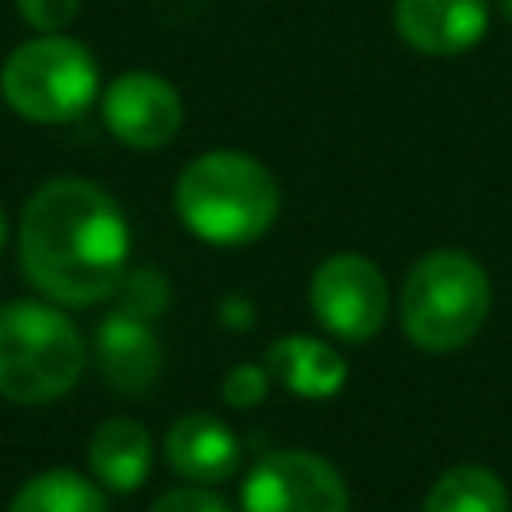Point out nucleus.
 Here are the masks:
<instances>
[{"instance_id":"f3484780","label":"nucleus","mask_w":512,"mask_h":512,"mask_svg":"<svg viewBox=\"0 0 512 512\" xmlns=\"http://www.w3.org/2000/svg\"><path fill=\"white\" fill-rule=\"evenodd\" d=\"M268 384H272V372L268 368H260V364H236V368L224 372L220 396L232 408H252V404H260L268 396Z\"/></svg>"},{"instance_id":"f257e3e1","label":"nucleus","mask_w":512,"mask_h":512,"mask_svg":"<svg viewBox=\"0 0 512 512\" xmlns=\"http://www.w3.org/2000/svg\"><path fill=\"white\" fill-rule=\"evenodd\" d=\"M20 268L48 300L68 308L100 304L128 272V220L92 180H44L20 212Z\"/></svg>"},{"instance_id":"dca6fc26","label":"nucleus","mask_w":512,"mask_h":512,"mask_svg":"<svg viewBox=\"0 0 512 512\" xmlns=\"http://www.w3.org/2000/svg\"><path fill=\"white\" fill-rule=\"evenodd\" d=\"M112 296H116V308L120 312H132L140 320H152V316H160L168 308L172 288H168V276L164 272H156V268H132V272L120 276V284H116Z\"/></svg>"},{"instance_id":"39448f33","label":"nucleus","mask_w":512,"mask_h":512,"mask_svg":"<svg viewBox=\"0 0 512 512\" xmlns=\"http://www.w3.org/2000/svg\"><path fill=\"white\" fill-rule=\"evenodd\" d=\"M100 92L96 56L60 32H40L36 40L8 52L0 68L4 104L32 124H68Z\"/></svg>"},{"instance_id":"0eeeda50","label":"nucleus","mask_w":512,"mask_h":512,"mask_svg":"<svg viewBox=\"0 0 512 512\" xmlns=\"http://www.w3.org/2000/svg\"><path fill=\"white\" fill-rule=\"evenodd\" d=\"M312 312L340 340H372L388 316L384 272L356 252H336L312 272Z\"/></svg>"},{"instance_id":"ddd939ff","label":"nucleus","mask_w":512,"mask_h":512,"mask_svg":"<svg viewBox=\"0 0 512 512\" xmlns=\"http://www.w3.org/2000/svg\"><path fill=\"white\" fill-rule=\"evenodd\" d=\"M88 468L112 492H136L152 472V436L128 416L104 420L88 440Z\"/></svg>"},{"instance_id":"a211bd4d","label":"nucleus","mask_w":512,"mask_h":512,"mask_svg":"<svg viewBox=\"0 0 512 512\" xmlns=\"http://www.w3.org/2000/svg\"><path fill=\"white\" fill-rule=\"evenodd\" d=\"M20 16L28 28L36 32H64L76 12H80V0H16Z\"/></svg>"},{"instance_id":"9b49d317","label":"nucleus","mask_w":512,"mask_h":512,"mask_svg":"<svg viewBox=\"0 0 512 512\" xmlns=\"http://www.w3.org/2000/svg\"><path fill=\"white\" fill-rule=\"evenodd\" d=\"M164 456H168L176 476H184L192 484H216V480H228L236 472L240 440L212 412H188L168 428Z\"/></svg>"},{"instance_id":"f8f14e48","label":"nucleus","mask_w":512,"mask_h":512,"mask_svg":"<svg viewBox=\"0 0 512 512\" xmlns=\"http://www.w3.org/2000/svg\"><path fill=\"white\" fill-rule=\"evenodd\" d=\"M264 368L272 372L276 384H284L288 392H296L304 400H328L348 380L344 356L336 348H328L324 340H312V336H280V340H272Z\"/></svg>"},{"instance_id":"f03ea898","label":"nucleus","mask_w":512,"mask_h":512,"mask_svg":"<svg viewBox=\"0 0 512 512\" xmlns=\"http://www.w3.org/2000/svg\"><path fill=\"white\" fill-rule=\"evenodd\" d=\"M180 224L208 244H248L280 212L276 176L248 152L212 148L184 164L172 192Z\"/></svg>"},{"instance_id":"9d476101","label":"nucleus","mask_w":512,"mask_h":512,"mask_svg":"<svg viewBox=\"0 0 512 512\" xmlns=\"http://www.w3.org/2000/svg\"><path fill=\"white\" fill-rule=\"evenodd\" d=\"M96 368L116 392H144L160 372V340L152 324L112 308L96 328Z\"/></svg>"},{"instance_id":"aec40b11","label":"nucleus","mask_w":512,"mask_h":512,"mask_svg":"<svg viewBox=\"0 0 512 512\" xmlns=\"http://www.w3.org/2000/svg\"><path fill=\"white\" fill-rule=\"evenodd\" d=\"M4 244H8V216H4V208H0V252H4Z\"/></svg>"},{"instance_id":"2eb2a0df","label":"nucleus","mask_w":512,"mask_h":512,"mask_svg":"<svg viewBox=\"0 0 512 512\" xmlns=\"http://www.w3.org/2000/svg\"><path fill=\"white\" fill-rule=\"evenodd\" d=\"M424 512H508V488L492 468L456 464L432 484Z\"/></svg>"},{"instance_id":"423d86ee","label":"nucleus","mask_w":512,"mask_h":512,"mask_svg":"<svg viewBox=\"0 0 512 512\" xmlns=\"http://www.w3.org/2000/svg\"><path fill=\"white\" fill-rule=\"evenodd\" d=\"M244 512H348L340 472L312 452H264L240 492Z\"/></svg>"},{"instance_id":"20e7f679","label":"nucleus","mask_w":512,"mask_h":512,"mask_svg":"<svg viewBox=\"0 0 512 512\" xmlns=\"http://www.w3.org/2000/svg\"><path fill=\"white\" fill-rule=\"evenodd\" d=\"M488 304V272L468 252L440 248L408 268L400 292V320L416 348L456 352L480 332Z\"/></svg>"},{"instance_id":"6ab92c4d","label":"nucleus","mask_w":512,"mask_h":512,"mask_svg":"<svg viewBox=\"0 0 512 512\" xmlns=\"http://www.w3.org/2000/svg\"><path fill=\"white\" fill-rule=\"evenodd\" d=\"M152 512H228V504L208 488H172L152 504Z\"/></svg>"},{"instance_id":"412c9836","label":"nucleus","mask_w":512,"mask_h":512,"mask_svg":"<svg viewBox=\"0 0 512 512\" xmlns=\"http://www.w3.org/2000/svg\"><path fill=\"white\" fill-rule=\"evenodd\" d=\"M496 4H500V12H504V16H508V24H512V0H496Z\"/></svg>"},{"instance_id":"6e6552de","label":"nucleus","mask_w":512,"mask_h":512,"mask_svg":"<svg viewBox=\"0 0 512 512\" xmlns=\"http://www.w3.org/2000/svg\"><path fill=\"white\" fill-rule=\"evenodd\" d=\"M100 116L104 128L128 144V148H164L180 124H184V104L180 92L156 76V72H120L104 96H100Z\"/></svg>"},{"instance_id":"4468645a","label":"nucleus","mask_w":512,"mask_h":512,"mask_svg":"<svg viewBox=\"0 0 512 512\" xmlns=\"http://www.w3.org/2000/svg\"><path fill=\"white\" fill-rule=\"evenodd\" d=\"M8 512H108V500L80 472H72V468H48V472L28 476L16 488Z\"/></svg>"},{"instance_id":"7ed1b4c3","label":"nucleus","mask_w":512,"mask_h":512,"mask_svg":"<svg viewBox=\"0 0 512 512\" xmlns=\"http://www.w3.org/2000/svg\"><path fill=\"white\" fill-rule=\"evenodd\" d=\"M84 372V336L52 304L12 300L0 308V396L48 404Z\"/></svg>"},{"instance_id":"1a4fd4ad","label":"nucleus","mask_w":512,"mask_h":512,"mask_svg":"<svg viewBox=\"0 0 512 512\" xmlns=\"http://www.w3.org/2000/svg\"><path fill=\"white\" fill-rule=\"evenodd\" d=\"M392 28L420 56H460L488 36V0H396Z\"/></svg>"}]
</instances>
